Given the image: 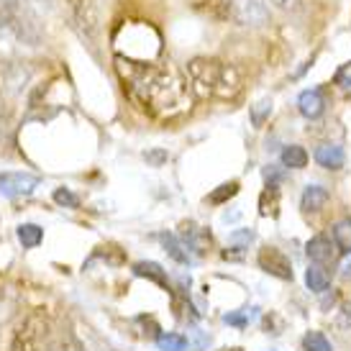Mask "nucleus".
Returning <instances> with one entry per match:
<instances>
[{
    "label": "nucleus",
    "mask_w": 351,
    "mask_h": 351,
    "mask_svg": "<svg viewBox=\"0 0 351 351\" xmlns=\"http://www.w3.org/2000/svg\"><path fill=\"white\" fill-rule=\"evenodd\" d=\"M118 72L123 77V88L128 98L141 110H147L154 118H177L190 108V88L187 80L177 72L169 62L154 64V62H138L131 57H116Z\"/></svg>",
    "instance_id": "obj_1"
},
{
    "label": "nucleus",
    "mask_w": 351,
    "mask_h": 351,
    "mask_svg": "<svg viewBox=\"0 0 351 351\" xmlns=\"http://www.w3.org/2000/svg\"><path fill=\"white\" fill-rule=\"evenodd\" d=\"M187 80L200 98L234 100L241 93V77L231 64L215 57H195L187 62Z\"/></svg>",
    "instance_id": "obj_2"
},
{
    "label": "nucleus",
    "mask_w": 351,
    "mask_h": 351,
    "mask_svg": "<svg viewBox=\"0 0 351 351\" xmlns=\"http://www.w3.org/2000/svg\"><path fill=\"white\" fill-rule=\"evenodd\" d=\"M49 336V323L44 315L34 313L26 321L21 323V328L13 333V341H10V351H39Z\"/></svg>",
    "instance_id": "obj_3"
},
{
    "label": "nucleus",
    "mask_w": 351,
    "mask_h": 351,
    "mask_svg": "<svg viewBox=\"0 0 351 351\" xmlns=\"http://www.w3.org/2000/svg\"><path fill=\"white\" fill-rule=\"evenodd\" d=\"M39 177L29 172H3L0 175V195L3 197H23L31 195L39 187Z\"/></svg>",
    "instance_id": "obj_4"
},
{
    "label": "nucleus",
    "mask_w": 351,
    "mask_h": 351,
    "mask_svg": "<svg viewBox=\"0 0 351 351\" xmlns=\"http://www.w3.org/2000/svg\"><path fill=\"white\" fill-rule=\"evenodd\" d=\"M180 241L185 244V249L193 254V256H205L208 249H210V244H213L210 234H208L205 228H200L197 223H193V221H187V223L180 226Z\"/></svg>",
    "instance_id": "obj_5"
},
{
    "label": "nucleus",
    "mask_w": 351,
    "mask_h": 351,
    "mask_svg": "<svg viewBox=\"0 0 351 351\" xmlns=\"http://www.w3.org/2000/svg\"><path fill=\"white\" fill-rule=\"evenodd\" d=\"M259 267L267 274L277 277V280H293V264H290V259L280 249H274V246H267V249L259 252Z\"/></svg>",
    "instance_id": "obj_6"
},
{
    "label": "nucleus",
    "mask_w": 351,
    "mask_h": 351,
    "mask_svg": "<svg viewBox=\"0 0 351 351\" xmlns=\"http://www.w3.org/2000/svg\"><path fill=\"white\" fill-rule=\"evenodd\" d=\"M234 19L244 26H259L267 21V3L264 0H231Z\"/></svg>",
    "instance_id": "obj_7"
},
{
    "label": "nucleus",
    "mask_w": 351,
    "mask_h": 351,
    "mask_svg": "<svg viewBox=\"0 0 351 351\" xmlns=\"http://www.w3.org/2000/svg\"><path fill=\"white\" fill-rule=\"evenodd\" d=\"M336 244H331V239H326V236H315V239H311L308 241V246H305V254H308V259H311V264H318V267H333V262H336V249H333Z\"/></svg>",
    "instance_id": "obj_8"
},
{
    "label": "nucleus",
    "mask_w": 351,
    "mask_h": 351,
    "mask_svg": "<svg viewBox=\"0 0 351 351\" xmlns=\"http://www.w3.org/2000/svg\"><path fill=\"white\" fill-rule=\"evenodd\" d=\"M298 108H300V113L305 118L315 121V118H321L323 110H326V98H323V93L318 88L305 90V93H300V98H298Z\"/></svg>",
    "instance_id": "obj_9"
},
{
    "label": "nucleus",
    "mask_w": 351,
    "mask_h": 351,
    "mask_svg": "<svg viewBox=\"0 0 351 351\" xmlns=\"http://www.w3.org/2000/svg\"><path fill=\"white\" fill-rule=\"evenodd\" d=\"M328 203V190L323 185H308L302 190L300 197V208L305 213H321L323 208Z\"/></svg>",
    "instance_id": "obj_10"
},
{
    "label": "nucleus",
    "mask_w": 351,
    "mask_h": 351,
    "mask_svg": "<svg viewBox=\"0 0 351 351\" xmlns=\"http://www.w3.org/2000/svg\"><path fill=\"white\" fill-rule=\"evenodd\" d=\"M315 162L323 169H341L343 162H346V154L339 144H323V147L315 149Z\"/></svg>",
    "instance_id": "obj_11"
},
{
    "label": "nucleus",
    "mask_w": 351,
    "mask_h": 351,
    "mask_svg": "<svg viewBox=\"0 0 351 351\" xmlns=\"http://www.w3.org/2000/svg\"><path fill=\"white\" fill-rule=\"evenodd\" d=\"M203 16H208L210 21H228L234 19V8H231V0H200L195 5Z\"/></svg>",
    "instance_id": "obj_12"
},
{
    "label": "nucleus",
    "mask_w": 351,
    "mask_h": 351,
    "mask_svg": "<svg viewBox=\"0 0 351 351\" xmlns=\"http://www.w3.org/2000/svg\"><path fill=\"white\" fill-rule=\"evenodd\" d=\"M305 285L313 293H326L328 285H331V272L326 267H318V264H311L308 272H305Z\"/></svg>",
    "instance_id": "obj_13"
},
{
    "label": "nucleus",
    "mask_w": 351,
    "mask_h": 351,
    "mask_svg": "<svg viewBox=\"0 0 351 351\" xmlns=\"http://www.w3.org/2000/svg\"><path fill=\"white\" fill-rule=\"evenodd\" d=\"M159 239H162V246H165V252L169 254V256H172L177 264H190V262H193V254L187 252L185 244H182V241H180L175 234H162Z\"/></svg>",
    "instance_id": "obj_14"
},
{
    "label": "nucleus",
    "mask_w": 351,
    "mask_h": 351,
    "mask_svg": "<svg viewBox=\"0 0 351 351\" xmlns=\"http://www.w3.org/2000/svg\"><path fill=\"white\" fill-rule=\"evenodd\" d=\"M134 274L136 277H147V280H152V282L162 285V287H167L169 285V280H167V272L162 269V264L156 262H136L134 264Z\"/></svg>",
    "instance_id": "obj_15"
},
{
    "label": "nucleus",
    "mask_w": 351,
    "mask_h": 351,
    "mask_svg": "<svg viewBox=\"0 0 351 351\" xmlns=\"http://www.w3.org/2000/svg\"><path fill=\"white\" fill-rule=\"evenodd\" d=\"M259 213L269 215V218H274V215L280 213V187L277 185L264 187L262 197H259Z\"/></svg>",
    "instance_id": "obj_16"
},
{
    "label": "nucleus",
    "mask_w": 351,
    "mask_h": 351,
    "mask_svg": "<svg viewBox=\"0 0 351 351\" xmlns=\"http://www.w3.org/2000/svg\"><path fill=\"white\" fill-rule=\"evenodd\" d=\"M19 241L23 244V249H36L44 241V228L36 223L19 226Z\"/></svg>",
    "instance_id": "obj_17"
},
{
    "label": "nucleus",
    "mask_w": 351,
    "mask_h": 351,
    "mask_svg": "<svg viewBox=\"0 0 351 351\" xmlns=\"http://www.w3.org/2000/svg\"><path fill=\"white\" fill-rule=\"evenodd\" d=\"M333 244L341 254H351V218H343L333 226Z\"/></svg>",
    "instance_id": "obj_18"
},
{
    "label": "nucleus",
    "mask_w": 351,
    "mask_h": 351,
    "mask_svg": "<svg viewBox=\"0 0 351 351\" xmlns=\"http://www.w3.org/2000/svg\"><path fill=\"white\" fill-rule=\"evenodd\" d=\"M156 349L159 351H187L190 341L182 333H159L156 336Z\"/></svg>",
    "instance_id": "obj_19"
},
{
    "label": "nucleus",
    "mask_w": 351,
    "mask_h": 351,
    "mask_svg": "<svg viewBox=\"0 0 351 351\" xmlns=\"http://www.w3.org/2000/svg\"><path fill=\"white\" fill-rule=\"evenodd\" d=\"M282 165L290 167V169H302L308 165V152L298 144H290V147L282 149Z\"/></svg>",
    "instance_id": "obj_20"
},
{
    "label": "nucleus",
    "mask_w": 351,
    "mask_h": 351,
    "mask_svg": "<svg viewBox=\"0 0 351 351\" xmlns=\"http://www.w3.org/2000/svg\"><path fill=\"white\" fill-rule=\"evenodd\" d=\"M272 116V98H262L256 100L252 106V113H249V118H252V126L254 128H262L264 121Z\"/></svg>",
    "instance_id": "obj_21"
},
{
    "label": "nucleus",
    "mask_w": 351,
    "mask_h": 351,
    "mask_svg": "<svg viewBox=\"0 0 351 351\" xmlns=\"http://www.w3.org/2000/svg\"><path fill=\"white\" fill-rule=\"evenodd\" d=\"M302 349L305 351H333V346L321 331H308L305 336H302Z\"/></svg>",
    "instance_id": "obj_22"
},
{
    "label": "nucleus",
    "mask_w": 351,
    "mask_h": 351,
    "mask_svg": "<svg viewBox=\"0 0 351 351\" xmlns=\"http://www.w3.org/2000/svg\"><path fill=\"white\" fill-rule=\"evenodd\" d=\"M254 239H256V234H254L252 228H239V231H234V234L228 236V244L236 252H244V249H249V244H252Z\"/></svg>",
    "instance_id": "obj_23"
},
{
    "label": "nucleus",
    "mask_w": 351,
    "mask_h": 351,
    "mask_svg": "<svg viewBox=\"0 0 351 351\" xmlns=\"http://www.w3.org/2000/svg\"><path fill=\"white\" fill-rule=\"evenodd\" d=\"M236 193H239V182H226V185H221L218 190H213V193L208 195V200L215 205H221V203H226V200H231Z\"/></svg>",
    "instance_id": "obj_24"
},
{
    "label": "nucleus",
    "mask_w": 351,
    "mask_h": 351,
    "mask_svg": "<svg viewBox=\"0 0 351 351\" xmlns=\"http://www.w3.org/2000/svg\"><path fill=\"white\" fill-rule=\"evenodd\" d=\"M54 203L62 205V208H80V197L72 193V190H67V187H57L54 190Z\"/></svg>",
    "instance_id": "obj_25"
},
{
    "label": "nucleus",
    "mask_w": 351,
    "mask_h": 351,
    "mask_svg": "<svg viewBox=\"0 0 351 351\" xmlns=\"http://www.w3.org/2000/svg\"><path fill=\"white\" fill-rule=\"evenodd\" d=\"M254 315H256V308H246L244 313H228L223 321L231 323V326H239V328H244V326L252 321Z\"/></svg>",
    "instance_id": "obj_26"
},
{
    "label": "nucleus",
    "mask_w": 351,
    "mask_h": 351,
    "mask_svg": "<svg viewBox=\"0 0 351 351\" xmlns=\"http://www.w3.org/2000/svg\"><path fill=\"white\" fill-rule=\"evenodd\" d=\"M16 19V5H13V0H0V29L3 26H10Z\"/></svg>",
    "instance_id": "obj_27"
},
{
    "label": "nucleus",
    "mask_w": 351,
    "mask_h": 351,
    "mask_svg": "<svg viewBox=\"0 0 351 351\" xmlns=\"http://www.w3.org/2000/svg\"><path fill=\"white\" fill-rule=\"evenodd\" d=\"M333 82H336L339 88H351V62H346V64H341V67L336 69Z\"/></svg>",
    "instance_id": "obj_28"
},
{
    "label": "nucleus",
    "mask_w": 351,
    "mask_h": 351,
    "mask_svg": "<svg viewBox=\"0 0 351 351\" xmlns=\"http://www.w3.org/2000/svg\"><path fill=\"white\" fill-rule=\"evenodd\" d=\"M51 351H85V349H82V343H80L75 336H69V333H67L62 341L51 346Z\"/></svg>",
    "instance_id": "obj_29"
},
{
    "label": "nucleus",
    "mask_w": 351,
    "mask_h": 351,
    "mask_svg": "<svg viewBox=\"0 0 351 351\" xmlns=\"http://www.w3.org/2000/svg\"><path fill=\"white\" fill-rule=\"evenodd\" d=\"M144 159H147V165L152 167H162L169 159V154H167V149H149L147 154H144Z\"/></svg>",
    "instance_id": "obj_30"
},
{
    "label": "nucleus",
    "mask_w": 351,
    "mask_h": 351,
    "mask_svg": "<svg viewBox=\"0 0 351 351\" xmlns=\"http://www.w3.org/2000/svg\"><path fill=\"white\" fill-rule=\"evenodd\" d=\"M339 328H343V331H349L351 328V305H343L341 308V318H339Z\"/></svg>",
    "instance_id": "obj_31"
},
{
    "label": "nucleus",
    "mask_w": 351,
    "mask_h": 351,
    "mask_svg": "<svg viewBox=\"0 0 351 351\" xmlns=\"http://www.w3.org/2000/svg\"><path fill=\"white\" fill-rule=\"evenodd\" d=\"M269 3H274L277 8H282V10H298L302 0H269Z\"/></svg>",
    "instance_id": "obj_32"
},
{
    "label": "nucleus",
    "mask_w": 351,
    "mask_h": 351,
    "mask_svg": "<svg viewBox=\"0 0 351 351\" xmlns=\"http://www.w3.org/2000/svg\"><path fill=\"white\" fill-rule=\"evenodd\" d=\"M341 277H343V280H351V262H346V264H343Z\"/></svg>",
    "instance_id": "obj_33"
},
{
    "label": "nucleus",
    "mask_w": 351,
    "mask_h": 351,
    "mask_svg": "<svg viewBox=\"0 0 351 351\" xmlns=\"http://www.w3.org/2000/svg\"><path fill=\"white\" fill-rule=\"evenodd\" d=\"M34 3H39L44 8H51V5H54V0H34Z\"/></svg>",
    "instance_id": "obj_34"
},
{
    "label": "nucleus",
    "mask_w": 351,
    "mask_h": 351,
    "mask_svg": "<svg viewBox=\"0 0 351 351\" xmlns=\"http://www.w3.org/2000/svg\"><path fill=\"white\" fill-rule=\"evenodd\" d=\"M221 351H244L241 346H231V349H221Z\"/></svg>",
    "instance_id": "obj_35"
},
{
    "label": "nucleus",
    "mask_w": 351,
    "mask_h": 351,
    "mask_svg": "<svg viewBox=\"0 0 351 351\" xmlns=\"http://www.w3.org/2000/svg\"><path fill=\"white\" fill-rule=\"evenodd\" d=\"M0 341H3V331H0Z\"/></svg>",
    "instance_id": "obj_36"
}]
</instances>
